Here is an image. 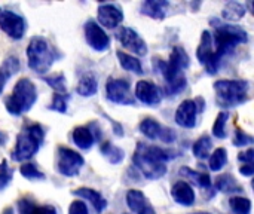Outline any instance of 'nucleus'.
I'll return each mask as SVG.
<instances>
[{
  "label": "nucleus",
  "mask_w": 254,
  "mask_h": 214,
  "mask_svg": "<svg viewBox=\"0 0 254 214\" xmlns=\"http://www.w3.org/2000/svg\"><path fill=\"white\" fill-rule=\"evenodd\" d=\"M176 156L177 152L174 150H167L164 147L140 142L134 152L132 162L146 179L158 180L165 176L167 162L174 159Z\"/></svg>",
  "instance_id": "f257e3e1"
},
{
  "label": "nucleus",
  "mask_w": 254,
  "mask_h": 214,
  "mask_svg": "<svg viewBox=\"0 0 254 214\" xmlns=\"http://www.w3.org/2000/svg\"><path fill=\"white\" fill-rule=\"evenodd\" d=\"M190 58L188 52L182 46H174L170 55V61H162L161 58L153 60V66L161 73L167 82V94L168 95H177L185 91L188 85V79L185 74V70L189 67Z\"/></svg>",
  "instance_id": "f03ea898"
},
{
  "label": "nucleus",
  "mask_w": 254,
  "mask_h": 214,
  "mask_svg": "<svg viewBox=\"0 0 254 214\" xmlns=\"http://www.w3.org/2000/svg\"><path fill=\"white\" fill-rule=\"evenodd\" d=\"M211 25L216 28V33L213 36V46L216 55L220 60L226 55H231L238 45L249 42V34L241 25L225 24L217 18H211Z\"/></svg>",
  "instance_id": "7ed1b4c3"
},
{
  "label": "nucleus",
  "mask_w": 254,
  "mask_h": 214,
  "mask_svg": "<svg viewBox=\"0 0 254 214\" xmlns=\"http://www.w3.org/2000/svg\"><path fill=\"white\" fill-rule=\"evenodd\" d=\"M216 91V101L220 107L234 109L249 101V82L237 79H220L213 85Z\"/></svg>",
  "instance_id": "20e7f679"
},
{
  "label": "nucleus",
  "mask_w": 254,
  "mask_h": 214,
  "mask_svg": "<svg viewBox=\"0 0 254 214\" xmlns=\"http://www.w3.org/2000/svg\"><path fill=\"white\" fill-rule=\"evenodd\" d=\"M37 100V89L36 85L33 83L31 79L28 77H21L15 86L12 94L4 100V107L6 110L13 115V116H21L25 112L31 110Z\"/></svg>",
  "instance_id": "39448f33"
},
{
  "label": "nucleus",
  "mask_w": 254,
  "mask_h": 214,
  "mask_svg": "<svg viewBox=\"0 0 254 214\" xmlns=\"http://www.w3.org/2000/svg\"><path fill=\"white\" fill-rule=\"evenodd\" d=\"M43 139H45V131L42 125L39 124L28 125L16 137V144L15 149L12 150V159L16 162L28 161L39 152Z\"/></svg>",
  "instance_id": "423d86ee"
},
{
  "label": "nucleus",
  "mask_w": 254,
  "mask_h": 214,
  "mask_svg": "<svg viewBox=\"0 0 254 214\" xmlns=\"http://www.w3.org/2000/svg\"><path fill=\"white\" fill-rule=\"evenodd\" d=\"M28 67L36 73H46L55 61V49L42 36H34L25 51Z\"/></svg>",
  "instance_id": "0eeeda50"
},
{
  "label": "nucleus",
  "mask_w": 254,
  "mask_h": 214,
  "mask_svg": "<svg viewBox=\"0 0 254 214\" xmlns=\"http://www.w3.org/2000/svg\"><path fill=\"white\" fill-rule=\"evenodd\" d=\"M85 159L80 153H77L76 150L70 149V147H64L60 146L57 149V170L60 174L65 176V177H74L79 174L80 168L83 167Z\"/></svg>",
  "instance_id": "6e6552de"
},
{
  "label": "nucleus",
  "mask_w": 254,
  "mask_h": 214,
  "mask_svg": "<svg viewBox=\"0 0 254 214\" xmlns=\"http://www.w3.org/2000/svg\"><path fill=\"white\" fill-rule=\"evenodd\" d=\"M196 57L208 74L213 76L219 71V66L222 60L216 55V51L213 46V34L208 30H204L201 34V42L196 49Z\"/></svg>",
  "instance_id": "1a4fd4ad"
},
{
  "label": "nucleus",
  "mask_w": 254,
  "mask_h": 214,
  "mask_svg": "<svg viewBox=\"0 0 254 214\" xmlns=\"http://www.w3.org/2000/svg\"><path fill=\"white\" fill-rule=\"evenodd\" d=\"M106 94H107V100L115 104H121V106L135 104V98L131 92V85L125 79L109 77L106 83Z\"/></svg>",
  "instance_id": "9d476101"
},
{
  "label": "nucleus",
  "mask_w": 254,
  "mask_h": 214,
  "mask_svg": "<svg viewBox=\"0 0 254 214\" xmlns=\"http://www.w3.org/2000/svg\"><path fill=\"white\" fill-rule=\"evenodd\" d=\"M138 130L140 133L147 137L149 140H159L162 143H167V144H171L176 142L177 136L174 133V130L159 124L158 121H155L153 118H144L140 125H138Z\"/></svg>",
  "instance_id": "9b49d317"
},
{
  "label": "nucleus",
  "mask_w": 254,
  "mask_h": 214,
  "mask_svg": "<svg viewBox=\"0 0 254 214\" xmlns=\"http://www.w3.org/2000/svg\"><path fill=\"white\" fill-rule=\"evenodd\" d=\"M0 30L10 39L19 40L25 33V19L12 10H0Z\"/></svg>",
  "instance_id": "f8f14e48"
},
{
  "label": "nucleus",
  "mask_w": 254,
  "mask_h": 214,
  "mask_svg": "<svg viewBox=\"0 0 254 214\" xmlns=\"http://www.w3.org/2000/svg\"><path fill=\"white\" fill-rule=\"evenodd\" d=\"M116 39L119 40V43L125 49L131 51L132 54H135L138 57H144L147 54V45H146V42L131 27H122V28H119V31L116 33Z\"/></svg>",
  "instance_id": "ddd939ff"
},
{
  "label": "nucleus",
  "mask_w": 254,
  "mask_h": 214,
  "mask_svg": "<svg viewBox=\"0 0 254 214\" xmlns=\"http://www.w3.org/2000/svg\"><path fill=\"white\" fill-rule=\"evenodd\" d=\"M85 39H86V43L94 49V51H98V52H103L106 51L109 46H110V39L107 36V33L98 25V22H95L94 19H88L85 22Z\"/></svg>",
  "instance_id": "4468645a"
},
{
  "label": "nucleus",
  "mask_w": 254,
  "mask_h": 214,
  "mask_svg": "<svg viewBox=\"0 0 254 214\" xmlns=\"http://www.w3.org/2000/svg\"><path fill=\"white\" fill-rule=\"evenodd\" d=\"M134 98H137L144 106L155 107V106H159L162 101V91L152 80H140L135 85Z\"/></svg>",
  "instance_id": "2eb2a0df"
},
{
  "label": "nucleus",
  "mask_w": 254,
  "mask_h": 214,
  "mask_svg": "<svg viewBox=\"0 0 254 214\" xmlns=\"http://www.w3.org/2000/svg\"><path fill=\"white\" fill-rule=\"evenodd\" d=\"M202 106H198L196 100H185L176 110V124L183 128H193L196 125L198 112L202 110Z\"/></svg>",
  "instance_id": "dca6fc26"
},
{
  "label": "nucleus",
  "mask_w": 254,
  "mask_h": 214,
  "mask_svg": "<svg viewBox=\"0 0 254 214\" xmlns=\"http://www.w3.org/2000/svg\"><path fill=\"white\" fill-rule=\"evenodd\" d=\"M98 25L106 27V28H116L122 21H124V12L112 3H104L100 4L98 9Z\"/></svg>",
  "instance_id": "f3484780"
},
{
  "label": "nucleus",
  "mask_w": 254,
  "mask_h": 214,
  "mask_svg": "<svg viewBox=\"0 0 254 214\" xmlns=\"http://www.w3.org/2000/svg\"><path fill=\"white\" fill-rule=\"evenodd\" d=\"M127 206L135 214H156L155 209L146 198V195L138 189H131L127 194Z\"/></svg>",
  "instance_id": "a211bd4d"
},
{
  "label": "nucleus",
  "mask_w": 254,
  "mask_h": 214,
  "mask_svg": "<svg viewBox=\"0 0 254 214\" xmlns=\"http://www.w3.org/2000/svg\"><path fill=\"white\" fill-rule=\"evenodd\" d=\"M171 197L177 204H180L183 207H190L195 203V191H193V188L188 182H183V180H179V182H176L173 185Z\"/></svg>",
  "instance_id": "6ab92c4d"
},
{
  "label": "nucleus",
  "mask_w": 254,
  "mask_h": 214,
  "mask_svg": "<svg viewBox=\"0 0 254 214\" xmlns=\"http://www.w3.org/2000/svg\"><path fill=\"white\" fill-rule=\"evenodd\" d=\"M171 4L167 0H146L141 4V13L153 19H164Z\"/></svg>",
  "instance_id": "aec40b11"
},
{
  "label": "nucleus",
  "mask_w": 254,
  "mask_h": 214,
  "mask_svg": "<svg viewBox=\"0 0 254 214\" xmlns=\"http://www.w3.org/2000/svg\"><path fill=\"white\" fill-rule=\"evenodd\" d=\"M71 194H73L74 197H80V198H83V200H88V201L92 204V207H94V210H95L97 213H101V212L107 207V201H106L104 197H103L98 191H95V189H91V188H79V189H74Z\"/></svg>",
  "instance_id": "412c9836"
},
{
  "label": "nucleus",
  "mask_w": 254,
  "mask_h": 214,
  "mask_svg": "<svg viewBox=\"0 0 254 214\" xmlns=\"http://www.w3.org/2000/svg\"><path fill=\"white\" fill-rule=\"evenodd\" d=\"M71 140L79 149L89 150L95 142V137L89 127H76L71 133Z\"/></svg>",
  "instance_id": "4be33fe9"
},
{
  "label": "nucleus",
  "mask_w": 254,
  "mask_h": 214,
  "mask_svg": "<svg viewBox=\"0 0 254 214\" xmlns=\"http://www.w3.org/2000/svg\"><path fill=\"white\" fill-rule=\"evenodd\" d=\"M19 60L16 57H7L1 64H0V95L7 83V80L19 71Z\"/></svg>",
  "instance_id": "5701e85b"
},
{
  "label": "nucleus",
  "mask_w": 254,
  "mask_h": 214,
  "mask_svg": "<svg viewBox=\"0 0 254 214\" xmlns=\"http://www.w3.org/2000/svg\"><path fill=\"white\" fill-rule=\"evenodd\" d=\"M19 214H58L54 206H36L28 198H22L16 204Z\"/></svg>",
  "instance_id": "b1692460"
},
{
  "label": "nucleus",
  "mask_w": 254,
  "mask_h": 214,
  "mask_svg": "<svg viewBox=\"0 0 254 214\" xmlns=\"http://www.w3.org/2000/svg\"><path fill=\"white\" fill-rule=\"evenodd\" d=\"M97 91H98V82H97V77L92 73H86L79 79V83H77V88H76V92L79 95L92 97V95L97 94Z\"/></svg>",
  "instance_id": "393cba45"
},
{
  "label": "nucleus",
  "mask_w": 254,
  "mask_h": 214,
  "mask_svg": "<svg viewBox=\"0 0 254 214\" xmlns=\"http://www.w3.org/2000/svg\"><path fill=\"white\" fill-rule=\"evenodd\" d=\"M180 176L186 177V179H190V182H193L196 186L202 188V189H210L211 188V179L207 173H201V171H193L190 170L189 167H183L180 168Z\"/></svg>",
  "instance_id": "a878e982"
},
{
  "label": "nucleus",
  "mask_w": 254,
  "mask_h": 214,
  "mask_svg": "<svg viewBox=\"0 0 254 214\" xmlns=\"http://www.w3.org/2000/svg\"><path fill=\"white\" fill-rule=\"evenodd\" d=\"M246 15V6L238 1H228L222 10V16L229 22H237Z\"/></svg>",
  "instance_id": "bb28decb"
},
{
  "label": "nucleus",
  "mask_w": 254,
  "mask_h": 214,
  "mask_svg": "<svg viewBox=\"0 0 254 214\" xmlns=\"http://www.w3.org/2000/svg\"><path fill=\"white\" fill-rule=\"evenodd\" d=\"M116 57H118L119 64H121L122 69H125V70H128L131 73H135V74H143V66L140 63V60H137L134 55H129L127 52L118 51Z\"/></svg>",
  "instance_id": "cd10ccee"
},
{
  "label": "nucleus",
  "mask_w": 254,
  "mask_h": 214,
  "mask_svg": "<svg viewBox=\"0 0 254 214\" xmlns=\"http://www.w3.org/2000/svg\"><path fill=\"white\" fill-rule=\"evenodd\" d=\"M216 189L223 192V194H229V192H243V186L235 180V177L232 174H222L220 177H217L216 180Z\"/></svg>",
  "instance_id": "c85d7f7f"
},
{
  "label": "nucleus",
  "mask_w": 254,
  "mask_h": 214,
  "mask_svg": "<svg viewBox=\"0 0 254 214\" xmlns=\"http://www.w3.org/2000/svg\"><path fill=\"white\" fill-rule=\"evenodd\" d=\"M100 152L110 164H121L125 158V152L112 143H103L100 147Z\"/></svg>",
  "instance_id": "c756f323"
},
{
  "label": "nucleus",
  "mask_w": 254,
  "mask_h": 214,
  "mask_svg": "<svg viewBox=\"0 0 254 214\" xmlns=\"http://www.w3.org/2000/svg\"><path fill=\"white\" fill-rule=\"evenodd\" d=\"M213 147V142L210 136H201L192 147V152L195 155V158L198 159H207L210 156V150Z\"/></svg>",
  "instance_id": "7c9ffc66"
},
{
  "label": "nucleus",
  "mask_w": 254,
  "mask_h": 214,
  "mask_svg": "<svg viewBox=\"0 0 254 214\" xmlns=\"http://www.w3.org/2000/svg\"><path fill=\"white\" fill-rule=\"evenodd\" d=\"M228 162V150L225 147H219L213 152V155H210L208 159V167L211 171H220Z\"/></svg>",
  "instance_id": "2f4dec72"
},
{
  "label": "nucleus",
  "mask_w": 254,
  "mask_h": 214,
  "mask_svg": "<svg viewBox=\"0 0 254 214\" xmlns=\"http://www.w3.org/2000/svg\"><path fill=\"white\" fill-rule=\"evenodd\" d=\"M229 207L234 214H250L252 213V201L244 197H232L229 200Z\"/></svg>",
  "instance_id": "473e14b6"
},
{
  "label": "nucleus",
  "mask_w": 254,
  "mask_h": 214,
  "mask_svg": "<svg viewBox=\"0 0 254 214\" xmlns=\"http://www.w3.org/2000/svg\"><path fill=\"white\" fill-rule=\"evenodd\" d=\"M228 119H229V113L228 112H220L214 121V125H213V136L220 139V140H225L228 137V133H226V124H228Z\"/></svg>",
  "instance_id": "72a5a7b5"
},
{
  "label": "nucleus",
  "mask_w": 254,
  "mask_h": 214,
  "mask_svg": "<svg viewBox=\"0 0 254 214\" xmlns=\"http://www.w3.org/2000/svg\"><path fill=\"white\" fill-rule=\"evenodd\" d=\"M43 82H46L57 94H67V85H65V77L64 74H52V76H45Z\"/></svg>",
  "instance_id": "f704fd0d"
},
{
  "label": "nucleus",
  "mask_w": 254,
  "mask_h": 214,
  "mask_svg": "<svg viewBox=\"0 0 254 214\" xmlns=\"http://www.w3.org/2000/svg\"><path fill=\"white\" fill-rule=\"evenodd\" d=\"M19 173H21V176L22 177H25V179H30V180H33V179H39V180H43L45 179V174L34 165V164H22L21 167H19Z\"/></svg>",
  "instance_id": "c9c22d12"
},
{
  "label": "nucleus",
  "mask_w": 254,
  "mask_h": 214,
  "mask_svg": "<svg viewBox=\"0 0 254 214\" xmlns=\"http://www.w3.org/2000/svg\"><path fill=\"white\" fill-rule=\"evenodd\" d=\"M67 101H68V95L67 94H55L49 109L55 110L58 113H67Z\"/></svg>",
  "instance_id": "e433bc0d"
},
{
  "label": "nucleus",
  "mask_w": 254,
  "mask_h": 214,
  "mask_svg": "<svg viewBox=\"0 0 254 214\" xmlns=\"http://www.w3.org/2000/svg\"><path fill=\"white\" fill-rule=\"evenodd\" d=\"M10 179H12V171L9 170L7 162L1 161L0 162V191H3L10 183Z\"/></svg>",
  "instance_id": "4c0bfd02"
},
{
  "label": "nucleus",
  "mask_w": 254,
  "mask_h": 214,
  "mask_svg": "<svg viewBox=\"0 0 254 214\" xmlns=\"http://www.w3.org/2000/svg\"><path fill=\"white\" fill-rule=\"evenodd\" d=\"M254 142V139L250 136V134H247L246 131H241V130H237L235 131V137H234V146H249V144H252Z\"/></svg>",
  "instance_id": "58836bf2"
},
{
  "label": "nucleus",
  "mask_w": 254,
  "mask_h": 214,
  "mask_svg": "<svg viewBox=\"0 0 254 214\" xmlns=\"http://www.w3.org/2000/svg\"><path fill=\"white\" fill-rule=\"evenodd\" d=\"M68 214H89V212H88V207H86L85 203L74 201L68 207Z\"/></svg>",
  "instance_id": "ea45409f"
},
{
  "label": "nucleus",
  "mask_w": 254,
  "mask_h": 214,
  "mask_svg": "<svg viewBox=\"0 0 254 214\" xmlns=\"http://www.w3.org/2000/svg\"><path fill=\"white\" fill-rule=\"evenodd\" d=\"M238 161L243 162L244 165H246V164H253L254 149H249L247 152H241V153L238 155Z\"/></svg>",
  "instance_id": "a19ab883"
},
{
  "label": "nucleus",
  "mask_w": 254,
  "mask_h": 214,
  "mask_svg": "<svg viewBox=\"0 0 254 214\" xmlns=\"http://www.w3.org/2000/svg\"><path fill=\"white\" fill-rule=\"evenodd\" d=\"M240 173L243 176H247V177H252L254 174V165L253 164H246L243 167H240Z\"/></svg>",
  "instance_id": "79ce46f5"
},
{
  "label": "nucleus",
  "mask_w": 254,
  "mask_h": 214,
  "mask_svg": "<svg viewBox=\"0 0 254 214\" xmlns=\"http://www.w3.org/2000/svg\"><path fill=\"white\" fill-rule=\"evenodd\" d=\"M6 142H7V134L3 133V131H0V146H4Z\"/></svg>",
  "instance_id": "37998d69"
},
{
  "label": "nucleus",
  "mask_w": 254,
  "mask_h": 214,
  "mask_svg": "<svg viewBox=\"0 0 254 214\" xmlns=\"http://www.w3.org/2000/svg\"><path fill=\"white\" fill-rule=\"evenodd\" d=\"M190 214H211V213H205V212H195V213H190Z\"/></svg>",
  "instance_id": "c03bdc74"
}]
</instances>
